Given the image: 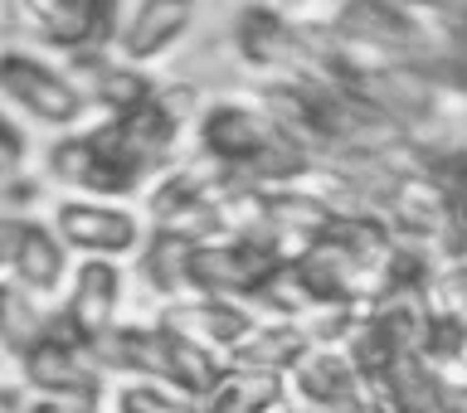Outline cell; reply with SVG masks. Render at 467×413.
<instances>
[{
	"label": "cell",
	"mask_w": 467,
	"mask_h": 413,
	"mask_svg": "<svg viewBox=\"0 0 467 413\" xmlns=\"http://www.w3.org/2000/svg\"><path fill=\"white\" fill-rule=\"evenodd\" d=\"M200 156L248 190H287L312 166L297 141H287L258 108L239 102H214L200 112Z\"/></svg>",
	"instance_id": "obj_1"
},
{
	"label": "cell",
	"mask_w": 467,
	"mask_h": 413,
	"mask_svg": "<svg viewBox=\"0 0 467 413\" xmlns=\"http://www.w3.org/2000/svg\"><path fill=\"white\" fill-rule=\"evenodd\" d=\"M327 29L346 44L350 58H394V64H433L438 35L433 20L400 0H346L331 10Z\"/></svg>",
	"instance_id": "obj_2"
},
{
	"label": "cell",
	"mask_w": 467,
	"mask_h": 413,
	"mask_svg": "<svg viewBox=\"0 0 467 413\" xmlns=\"http://www.w3.org/2000/svg\"><path fill=\"white\" fill-rule=\"evenodd\" d=\"M287 253L273 239H210L190 248L185 263V292L195 297H219V302H239L258 297L263 283L277 273V263Z\"/></svg>",
	"instance_id": "obj_3"
},
{
	"label": "cell",
	"mask_w": 467,
	"mask_h": 413,
	"mask_svg": "<svg viewBox=\"0 0 467 413\" xmlns=\"http://www.w3.org/2000/svg\"><path fill=\"white\" fill-rule=\"evenodd\" d=\"M49 175L64 181V185H73V190H88V195L102 200V204L127 200L131 190L141 185L137 166L117 151L108 122L93 127V131H73V137L54 141L49 146Z\"/></svg>",
	"instance_id": "obj_4"
},
{
	"label": "cell",
	"mask_w": 467,
	"mask_h": 413,
	"mask_svg": "<svg viewBox=\"0 0 467 413\" xmlns=\"http://www.w3.org/2000/svg\"><path fill=\"white\" fill-rule=\"evenodd\" d=\"M20 370H25V385L44 394V399H78V404L102 399V370L88 360V350L68 341L58 316H44V331L20 356Z\"/></svg>",
	"instance_id": "obj_5"
},
{
	"label": "cell",
	"mask_w": 467,
	"mask_h": 413,
	"mask_svg": "<svg viewBox=\"0 0 467 413\" xmlns=\"http://www.w3.org/2000/svg\"><path fill=\"white\" fill-rule=\"evenodd\" d=\"M0 93L44 127H73L88 108V98L68 83V73L44 64L29 49H0Z\"/></svg>",
	"instance_id": "obj_6"
},
{
	"label": "cell",
	"mask_w": 467,
	"mask_h": 413,
	"mask_svg": "<svg viewBox=\"0 0 467 413\" xmlns=\"http://www.w3.org/2000/svg\"><path fill=\"white\" fill-rule=\"evenodd\" d=\"M117 306H122V268L108 258H83L64 312H58V326L68 331V341L78 350H93L117 326Z\"/></svg>",
	"instance_id": "obj_7"
},
{
	"label": "cell",
	"mask_w": 467,
	"mask_h": 413,
	"mask_svg": "<svg viewBox=\"0 0 467 413\" xmlns=\"http://www.w3.org/2000/svg\"><path fill=\"white\" fill-rule=\"evenodd\" d=\"M25 15L35 20L39 39L54 44V49L108 54L122 5H117V0H35V5H25Z\"/></svg>",
	"instance_id": "obj_8"
},
{
	"label": "cell",
	"mask_w": 467,
	"mask_h": 413,
	"mask_svg": "<svg viewBox=\"0 0 467 413\" xmlns=\"http://www.w3.org/2000/svg\"><path fill=\"white\" fill-rule=\"evenodd\" d=\"M54 239L64 248H83L88 258H122L141 243V224L131 210L102 200H64L54 210Z\"/></svg>",
	"instance_id": "obj_9"
},
{
	"label": "cell",
	"mask_w": 467,
	"mask_h": 413,
	"mask_svg": "<svg viewBox=\"0 0 467 413\" xmlns=\"http://www.w3.org/2000/svg\"><path fill=\"white\" fill-rule=\"evenodd\" d=\"M156 326H166L171 336H181V341H190L195 350H204V356H214L219 365H224V356H229V350L244 341L248 331L258 326V321L248 316L239 302H219V297H185V302H171L166 312H161Z\"/></svg>",
	"instance_id": "obj_10"
},
{
	"label": "cell",
	"mask_w": 467,
	"mask_h": 413,
	"mask_svg": "<svg viewBox=\"0 0 467 413\" xmlns=\"http://www.w3.org/2000/svg\"><path fill=\"white\" fill-rule=\"evenodd\" d=\"M234 44H239L244 64L263 68L268 78H297L302 73L297 20H287L277 5H244L234 20Z\"/></svg>",
	"instance_id": "obj_11"
},
{
	"label": "cell",
	"mask_w": 467,
	"mask_h": 413,
	"mask_svg": "<svg viewBox=\"0 0 467 413\" xmlns=\"http://www.w3.org/2000/svg\"><path fill=\"white\" fill-rule=\"evenodd\" d=\"M292 394H297V413H365L360 379L341 350H306L292 370Z\"/></svg>",
	"instance_id": "obj_12"
},
{
	"label": "cell",
	"mask_w": 467,
	"mask_h": 413,
	"mask_svg": "<svg viewBox=\"0 0 467 413\" xmlns=\"http://www.w3.org/2000/svg\"><path fill=\"white\" fill-rule=\"evenodd\" d=\"M108 131H112L117 151L137 166L141 181L151 170H166L175 156V141H181V122L161 108V98H151L146 108L127 112V117H108Z\"/></svg>",
	"instance_id": "obj_13"
},
{
	"label": "cell",
	"mask_w": 467,
	"mask_h": 413,
	"mask_svg": "<svg viewBox=\"0 0 467 413\" xmlns=\"http://www.w3.org/2000/svg\"><path fill=\"white\" fill-rule=\"evenodd\" d=\"M73 58V88L78 93H93L98 108H108L112 117H127L146 108L156 98V83L146 78L141 68L122 64V58H108V54H68Z\"/></svg>",
	"instance_id": "obj_14"
},
{
	"label": "cell",
	"mask_w": 467,
	"mask_h": 413,
	"mask_svg": "<svg viewBox=\"0 0 467 413\" xmlns=\"http://www.w3.org/2000/svg\"><path fill=\"white\" fill-rule=\"evenodd\" d=\"M190 20H195V5H190V0H141V5H131L127 25H122V39H117L122 44V64L141 68V64H151V58H161L190 29Z\"/></svg>",
	"instance_id": "obj_15"
},
{
	"label": "cell",
	"mask_w": 467,
	"mask_h": 413,
	"mask_svg": "<svg viewBox=\"0 0 467 413\" xmlns=\"http://www.w3.org/2000/svg\"><path fill=\"white\" fill-rule=\"evenodd\" d=\"M306 350H312V341H306V331L297 326V321H273V326H254L239 346L229 350L224 370H254V375L287 379Z\"/></svg>",
	"instance_id": "obj_16"
},
{
	"label": "cell",
	"mask_w": 467,
	"mask_h": 413,
	"mask_svg": "<svg viewBox=\"0 0 467 413\" xmlns=\"http://www.w3.org/2000/svg\"><path fill=\"white\" fill-rule=\"evenodd\" d=\"M10 273H15V287H20V292H29V297H44V292H54V287L68 277V248L54 239L49 224L25 219L20 248H15V258H10Z\"/></svg>",
	"instance_id": "obj_17"
},
{
	"label": "cell",
	"mask_w": 467,
	"mask_h": 413,
	"mask_svg": "<svg viewBox=\"0 0 467 413\" xmlns=\"http://www.w3.org/2000/svg\"><path fill=\"white\" fill-rule=\"evenodd\" d=\"M277 399H287V379L254 375V370H224L214 379V389L200 399V413H263Z\"/></svg>",
	"instance_id": "obj_18"
},
{
	"label": "cell",
	"mask_w": 467,
	"mask_h": 413,
	"mask_svg": "<svg viewBox=\"0 0 467 413\" xmlns=\"http://www.w3.org/2000/svg\"><path fill=\"white\" fill-rule=\"evenodd\" d=\"M414 356L429 365V375H462V360H467V316L429 312V316H423L419 341H414Z\"/></svg>",
	"instance_id": "obj_19"
},
{
	"label": "cell",
	"mask_w": 467,
	"mask_h": 413,
	"mask_svg": "<svg viewBox=\"0 0 467 413\" xmlns=\"http://www.w3.org/2000/svg\"><path fill=\"white\" fill-rule=\"evenodd\" d=\"M161 336H166V389L200 404L214 389V379L224 375V365L214 356H204V350H195L190 341H181V336H171L166 326H161Z\"/></svg>",
	"instance_id": "obj_20"
},
{
	"label": "cell",
	"mask_w": 467,
	"mask_h": 413,
	"mask_svg": "<svg viewBox=\"0 0 467 413\" xmlns=\"http://www.w3.org/2000/svg\"><path fill=\"white\" fill-rule=\"evenodd\" d=\"M190 248L185 239H175V233H156L151 229V243L141 248V277L151 283L156 297H181L185 292V263H190Z\"/></svg>",
	"instance_id": "obj_21"
},
{
	"label": "cell",
	"mask_w": 467,
	"mask_h": 413,
	"mask_svg": "<svg viewBox=\"0 0 467 413\" xmlns=\"http://www.w3.org/2000/svg\"><path fill=\"white\" fill-rule=\"evenodd\" d=\"M39 331H44V316H39L35 297L20 287H5V302H0V346L20 360L25 350L39 341Z\"/></svg>",
	"instance_id": "obj_22"
},
{
	"label": "cell",
	"mask_w": 467,
	"mask_h": 413,
	"mask_svg": "<svg viewBox=\"0 0 467 413\" xmlns=\"http://www.w3.org/2000/svg\"><path fill=\"white\" fill-rule=\"evenodd\" d=\"M117 413H200V404L166 385H141L137 379V385H127L117 394Z\"/></svg>",
	"instance_id": "obj_23"
},
{
	"label": "cell",
	"mask_w": 467,
	"mask_h": 413,
	"mask_svg": "<svg viewBox=\"0 0 467 413\" xmlns=\"http://www.w3.org/2000/svg\"><path fill=\"white\" fill-rule=\"evenodd\" d=\"M29 146H25V131L10 122L5 112H0V185L20 181V166H25Z\"/></svg>",
	"instance_id": "obj_24"
},
{
	"label": "cell",
	"mask_w": 467,
	"mask_h": 413,
	"mask_svg": "<svg viewBox=\"0 0 467 413\" xmlns=\"http://www.w3.org/2000/svg\"><path fill=\"white\" fill-rule=\"evenodd\" d=\"M25 413H98V404H78V399H44V394H35Z\"/></svg>",
	"instance_id": "obj_25"
},
{
	"label": "cell",
	"mask_w": 467,
	"mask_h": 413,
	"mask_svg": "<svg viewBox=\"0 0 467 413\" xmlns=\"http://www.w3.org/2000/svg\"><path fill=\"white\" fill-rule=\"evenodd\" d=\"M20 229H25V219H0V273L10 268L15 248H20Z\"/></svg>",
	"instance_id": "obj_26"
},
{
	"label": "cell",
	"mask_w": 467,
	"mask_h": 413,
	"mask_svg": "<svg viewBox=\"0 0 467 413\" xmlns=\"http://www.w3.org/2000/svg\"><path fill=\"white\" fill-rule=\"evenodd\" d=\"M29 408V394L20 385H5L0 389V413H25Z\"/></svg>",
	"instance_id": "obj_27"
},
{
	"label": "cell",
	"mask_w": 467,
	"mask_h": 413,
	"mask_svg": "<svg viewBox=\"0 0 467 413\" xmlns=\"http://www.w3.org/2000/svg\"><path fill=\"white\" fill-rule=\"evenodd\" d=\"M5 287H10V283H0V302H5Z\"/></svg>",
	"instance_id": "obj_28"
}]
</instances>
